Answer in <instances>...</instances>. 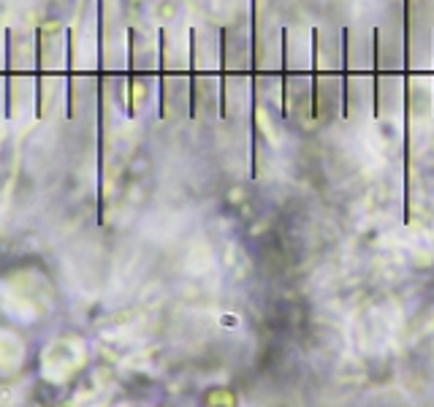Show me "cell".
<instances>
[{
	"mask_svg": "<svg viewBox=\"0 0 434 407\" xmlns=\"http://www.w3.org/2000/svg\"><path fill=\"white\" fill-rule=\"evenodd\" d=\"M258 6L250 0V177H256V79H258V25H256Z\"/></svg>",
	"mask_w": 434,
	"mask_h": 407,
	"instance_id": "cell-1",
	"label": "cell"
},
{
	"mask_svg": "<svg viewBox=\"0 0 434 407\" xmlns=\"http://www.w3.org/2000/svg\"><path fill=\"white\" fill-rule=\"evenodd\" d=\"M377 55H380V30H372V117H380V65H377Z\"/></svg>",
	"mask_w": 434,
	"mask_h": 407,
	"instance_id": "cell-2",
	"label": "cell"
},
{
	"mask_svg": "<svg viewBox=\"0 0 434 407\" xmlns=\"http://www.w3.org/2000/svg\"><path fill=\"white\" fill-rule=\"evenodd\" d=\"M348 38L350 30L342 28V117H348L350 112V63H348Z\"/></svg>",
	"mask_w": 434,
	"mask_h": 407,
	"instance_id": "cell-3",
	"label": "cell"
},
{
	"mask_svg": "<svg viewBox=\"0 0 434 407\" xmlns=\"http://www.w3.org/2000/svg\"><path fill=\"white\" fill-rule=\"evenodd\" d=\"M220 120H228V79H225V28H220Z\"/></svg>",
	"mask_w": 434,
	"mask_h": 407,
	"instance_id": "cell-4",
	"label": "cell"
},
{
	"mask_svg": "<svg viewBox=\"0 0 434 407\" xmlns=\"http://www.w3.org/2000/svg\"><path fill=\"white\" fill-rule=\"evenodd\" d=\"M312 117L318 120V28H312Z\"/></svg>",
	"mask_w": 434,
	"mask_h": 407,
	"instance_id": "cell-5",
	"label": "cell"
},
{
	"mask_svg": "<svg viewBox=\"0 0 434 407\" xmlns=\"http://www.w3.org/2000/svg\"><path fill=\"white\" fill-rule=\"evenodd\" d=\"M280 38H282V120H288V30H280Z\"/></svg>",
	"mask_w": 434,
	"mask_h": 407,
	"instance_id": "cell-6",
	"label": "cell"
},
{
	"mask_svg": "<svg viewBox=\"0 0 434 407\" xmlns=\"http://www.w3.org/2000/svg\"><path fill=\"white\" fill-rule=\"evenodd\" d=\"M190 117H195V30H190Z\"/></svg>",
	"mask_w": 434,
	"mask_h": 407,
	"instance_id": "cell-7",
	"label": "cell"
},
{
	"mask_svg": "<svg viewBox=\"0 0 434 407\" xmlns=\"http://www.w3.org/2000/svg\"><path fill=\"white\" fill-rule=\"evenodd\" d=\"M432 35H434V33H432Z\"/></svg>",
	"mask_w": 434,
	"mask_h": 407,
	"instance_id": "cell-8",
	"label": "cell"
}]
</instances>
